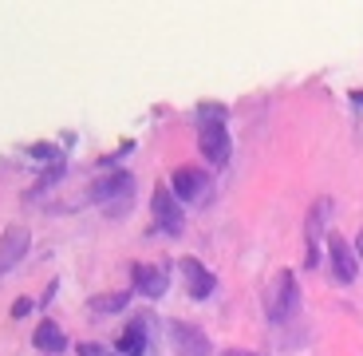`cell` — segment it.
<instances>
[{"instance_id": "6da1fadb", "label": "cell", "mask_w": 363, "mask_h": 356, "mask_svg": "<svg viewBox=\"0 0 363 356\" xmlns=\"http://www.w3.org/2000/svg\"><path fill=\"white\" fill-rule=\"evenodd\" d=\"M198 146L209 166H225L229 155H233L229 127H225V107L221 103H201L198 107Z\"/></svg>"}, {"instance_id": "7a4b0ae2", "label": "cell", "mask_w": 363, "mask_h": 356, "mask_svg": "<svg viewBox=\"0 0 363 356\" xmlns=\"http://www.w3.org/2000/svg\"><path fill=\"white\" fill-rule=\"evenodd\" d=\"M264 317L272 320V325H284V320L296 313L300 305V285H296V274L292 269H277V274L269 277V285H264Z\"/></svg>"}, {"instance_id": "3957f363", "label": "cell", "mask_w": 363, "mask_h": 356, "mask_svg": "<svg viewBox=\"0 0 363 356\" xmlns=\"http://www.w3.org/2000/svg\"><path fill=\"white\" fill-rule=\"evenodd\" d=\"M130 190H135V174L130 171H111L103 174V178H95L87 190L91 202H99V206H115V210H123L130 198Z\"/></svg>"}, {"instance_id": "277c9868", "label": "cell", "mask_w": 363, "mask_h": 356, "mask_svg": "<svg viewBox=\"0 0 363 356\" xmlns=\"http://www.w3.org/2000/svg\"><path fill=\"white\" fill-rule=\"evenodd\" d=\"M150 214H155V230H162V234H170V237H178L182 230H186L182 202L174 198V190L166 183H158L155 194H150Z\"/></svg>"}, {"instance_id": "5b68a950", "label": "cell", "mask_w": 363, "mask_h": 356, "mask_svg": "<svg viewBox=\"0 0 363 356\" xmlns=\"http://www.w3.org/2000/svg\"><path fill=\"white\" fill-rule=\"evenodd\" d=\"M166 337H170L174 356H213L209 337L198 325H190V320H170V325H166Z\"/></svg>"}, {"instance_id": "8992f818", "label": "cell", "mask_w": 363, "mask_h": 356, "mask_svg": "<svg viewBox=\"0 0 363 356\" xmlns=\"http://www.w3.org/2000/svg\"><path fill=\"white\" fill-rule=\"evenodd\" d=\"M328 269H332V277H336L340 285H352L355 277H359V257H355V249L347 246V237L340 234H328Z\"/></svg>"}, {"instance_id": "52a82bcc", "label": "cell", "mask_w": 363, "mask_h": 356, "mask_svg": "<svg viewBox=\"0 0 363 356\" xmlns=\"http://www.w3.org/2000/svg\"><path fill=\"white\" fill-rule=\"evenodd\" d=\"M328 206H332V202L320 198L316 206H312L308 222H304V269H316V265H320V242H328V234H324Z\"/></svg>"}, {"instance_id": "ba28073f", "label": "cell", "mask_w": 363, "mask_h": 356, "mask_svg": "<svg viewBox=\"0 0 363 356\" xmlns=\"http://www.w3.org/2000/svg\"><path fill=\"white\" fill-rule=\"evenodd\" d=\"M130 285H135L143 297L158 301V297L170 289V269H166V265H135V269H130Z\"/></svg>"}, {"instance_id": "9c48e42d", "label": "cell", "mask_w": 363, "mask_h": 356, "mask_svg": "<svg viewBox=\"0 0 363 356\" xmlns=\"http://www.w3.org/2000/svg\"><path fill=\"white\" fill-rule=\"evenodd\" d=\"M178 269L186 274V293H190V301H206L209 293L218 289V277L209 274V269L198 261V257H182Z\"/></svg>"}, {"instance_id": "30bf717a", "label": "cell", "mask_w": 363, "mask_h": 356, "mask_svg": "<svg viewBox=\"0 0 363 356\" xmlns=\"http://www.w3.org/2000/svg\"><path fill=\"white\" fill-rule=\"evenodd\" d=\"M28 246H32V237H28L24 226H9V230H4V234H0V274L16 269V265L24 261Z\"/></svg>"}, {"instance_id": "8fae6325", "label": "cell", "mask_w": 363, "mask_h": 356, "mask_svg": "<svg viewBox=\"0 0 363 356\" xmlns=\"http://www.w3.org/2000/svg\"><path fill=\"white\" fill-rule=\"evenodd\" d=\"M206 174L201 171H194V166H178V171L170 174V190H174V198L178 202H198V198H206Z\"/></svg>"}, {"instance_id": "7c38bea8", "label": "cell", "mask_w": 363, "mask_h": 356, "mask_svg": "<svg viewBox=\"0 0 363 356\" xmlns=\"http://www.w3.org/2000/svg\"><path fill=\"white\" fill-rule=\"evenodd\" d=\"M32 345L40 348L44 356H60V352H67V337H64V329L60 325H52V320H44L36 333H32Z\"/></svg>"}, {"instance_id": "4fadbf2b", "label": "cell", "mask_w": 363, "mask_h": 356, "mask_svg": "<svg viewBox=\"0 0 363 356\" xmlns=\"http://www.w3.org/2000/svg\"><path fill=\"white\" fill-rule=\"evenodd\" d=\"M115 352L118 356H143L146 352V320H130L127 329H123V337H118Z\"/></svg>"}, {"instance_id": "5bb4252c", "label": "cell", "mask_w": 363, "mask_h": 356, "mask_svg": "<svg viewBox=\"0 0 363 356\" xmlns=\"http://www.w3.org/2000/svg\"><path fill=\"white\" fill-rule=\"evenodd\" d=\"M130 301V293H107V297H95L91 301V313H123Z\"/></svg>"}, {"instance_id": "9a60e30c", "label": "cell", "mask_w": 363, "mask_h": 356, "mask_svg": "<svg viewBox=\"0 0 363 356\" xmlns=\"http://www.w3.org/2000/svg\"><path fill=\"white\" fill-rule=\"evenodd\" d=\"M32 158H40V163H52V166H60L64 163V155H60V146H52V143H36L32 151H28Z\"/></svg>"}, {"instance_id": "2e32d148", "label": "cell", "mask_w": 363, "mask_h": 356, "mask_svg": "<svg viewBox=\"0 0 363 356\" xmlns=\"http://www.w3.org/2000/svg\"><path fill=\"white\" fill-rule=\"evenodd\" d=\"M28 313H32V297H20V301L12 305V317L20 320V317H28Z\"/></svg>"}, {"instance_id": "e0dca14e", "label": "cell", "mask_w": 363, "mask_h": 356, "mask_svg": "<svg viewBox=\"0 0 363 356\" xmlns=\"http://www.w3.org/2000/svg\"><path fill=\"white\" fill-rule=\"evenodd\" d=\"M75 352H79V356H103L107 348H103V345H79Z\"/></svg>"}, {"instance_id": "ac0fdd59", "label": "cell", "mask_w": 363, "mask_h": 356, "mask_svg": "<svg viewBox=\"0 0 363 356\" xmlns=\"http://www.w3.org/2000/svg\"><path fill=\"white\" fill-rule=\"evenodd\" d=\"M347 103H352V107H359V111H363V92H359V87H355V92H347Z\"/></svg>"}, {"instance_id": "d6986e66", "label": "cell", "mask_w": 363, "mask_h": 356, "mask_svg": "<svg viewBox=\"0 0 363 356\" xmlns=\"http://www.w3.org/2000/svg\"><path fill=\"white\" fill-rule=\"evenodd\" d=\"M221 356H253V352H245V348H229V352H221Z\"/></svg>"}, {"instance_id": "ffe728a7", "label": "cell", "mask_w": 363, "mask_h": 356, "mask_svg": "<svg viewBox=\"0 0 363 356\" xmlns=\"http://www.w3.org/2000/svg\"><path fill=\"white\" fill-rule=\"evenodd\" d=\"M103 356H118V352H103Z\"/></svg>"}]
</instances>
